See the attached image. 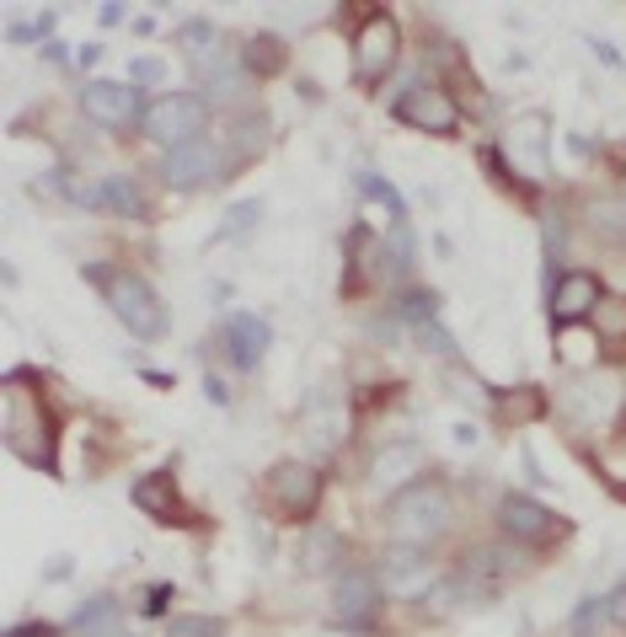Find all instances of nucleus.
I'll return each mask as SVG.
<instances>
[{"label":"nucleus","instance_id":"nucleus-26","mask_svg":"<svg viewBox=\"0 0 626 637\" xmlns=\"http://www.w3.org/2000/svg\"><path fill=\"white\" fill-rule=\"evenodd\" d=\"M492 396H498V413H503L509 424L546 418V392H541V386H520V392H498V386H492Z\"/></svg>","mask_w":626,"mask_h":637},{"label":"nucleus","instance_id":"nucleus-19","mask_svg":"<svg viewBox=\"0 0 626 637\" xmlns=\"http://www.w3.org/2000/svg\"><path fill=\"white\" fill-rule=\"evenodd\" d=\"M294 563H300V579H327V574H343V536L327 531V525L300 531V552H294Z\"/></svg>","mask_w":626,"mask_h":637},{"label":"nucleus","instance_id":"nucleus-46","mask_svg":"<svg viewBox=\"0 0 626 637\" xmlns=\"http://www.w3.org/2000/svg\"><path fill=\"white\" fill-rule=\"evenodd\" d=\"M44 59L48 65H70V59H65V44H44Z\"/></svg>","mask_w":626,"mask_h":637},{"label":"nucleus","instance_id":"nucleus-41","mask_svg":"<svg viewBox=\"0 0 626 637\" xmlns=\"http://www.w3.org/2000/svg\"><path fill=\"white\" fill-rule=\"evenodd\" d=\"M44 579H48V584H65V579H70V557H48Z\"/></svg>","mask_w":626,"mask_h":637},{"label":"nucleus","instance_id":"nucleus-5","mask_svg":"<svg viewBox=\"0 0 626 637\" xmlns=\"http://www.w3.org/2000/svg\"><path fill=\"white\" fill-rule=\"evenodd\" d=\"M503 155H509V177L514 183H546L552 172V118L546 113H520L503 129Z\"/></svg>","mask_w":626,"mask_h":637},{"label":"nucleus","instance_id":"nucleus-44","mask_svg":"<svg viewBox=\"0 0 626 637\" xmlns=\"http://www.w3.org/2000/svg\"><path fill=\"white\" fill-rule=\"evenodd\" d=\"M124 16H129V11H124V5H102V27H118V22H124Z\"/></svg>","mask_w":626,"mask_h":637},{"label":"nucleus","instance_id":"nucleus-7","mask_svg":"<svg viewBox=\"0 0 626 637\" xmlns=\"http://www.w3.org/2000/svg\"><path fill=\"white\" fill-rule=\"evenodd\" d=\"M396 54H402V27H396L391 11H375L359 27V38H353V76L364 86H381L385 76L396 70Z\"/></svg>","mask_w":626,"mask_h":637},{"label":"nucleus","instance_id":"nucleus-33","mask_svg":"<svg viewBox=\"0 0 626 637\" xmlns=\"http://www.w3.org/2000/svg\"><path fill=\"white\" fill-rule=\"evenodd\" d=\"M359 194L375 198V204H385V209H391V220L402 225V209H407V204H402V194H396V188L385 183L381 172H359Z\"/></svg>","mask_w":626,"mask_h":637},{"label":"nucleus","instance_id":"nucleus-37","mask_svg":"<svg viewBox=\"0 0 626 637\" xmlns=\"http://www.w3.org/2000/svg\"><path fill=\"white\" fill-rule=\"evenodd\" d=\"M161 76H166L161 59H135V65H129V86H150V81H161Z\"/></svg>","mask_w":626,"mask_h":637},{"label":"nucleus","instance_id":"nucleus-25","mask_svg":"<svg viewBox=\"0 0 626 637\" xmlns=\"http://www.w3.org/2000/svg\"><path fill=\"white\" fill-rule=\"evenodd\" d=\"M285 38H274V33H257V38H246V49H241V59H246V70L252 76H279L285 70Z\"/></svg>","mask_w":626,"mask_h":637},{"label":"nucleus","instance_id":"nucleus-40","mask_svg":"<svg viewBox=\"0 0 626 637\" xmlns=\"http://www.w3.org/2000/svg\"><path fill=\"white\" fill-rule=\"evenodd\" d=\"M204 396H209V402H215V407H225V402H231V392H225V381H220V375H215V370H209V375H204Z\"/></svg>","mask_w":626,"mask_h":637},{"label":"nucleus","instance_id":"nucleus-3","mask_svg":"<svg viewBox=\"0 0 626 637\" xmlns=\"http://www.w3.org/2000/svg\"><path fill=\"white\" fill-rule=\"evenodd\" d=\"M5 444L16 461L38 466V472H54V418L44 413V402L22 396V381L5 375Z\"/></svg>","mask_w":626,"mask_h":637},{"label":"nucleus","instance_id":"nucleus-23","mask_svg":"<svg viewBox=\"0 0 626 637\" xmlns=\"http://www.w3.org/2000/svg\"><path fill=\"white\" fill-rule=\"evenodd\" d=\"M96 204H102L107 215H118V220H144V215H150L140 183H135V177H124V172H113V177H102V183H96Z\"/></svg>","mask_w":626,"mask_h":637},{"label":"nucleus","instance_id":"nucleus-21","mask_svg":"<svg viewBox=\"0 0 626 637\" xmlns=\"http://www.w3.org/2000/svg\"><path fill=\"white\" fill-rule=\"evenodd\" d=\"M135 503H140L150 520H161V525L183 520V493H177V477H172V472L140 477V483H135Z\"/></svg>","mask_w":626,"mask_h":637},{"label":"nucleus","instance_id":"nucleus-43","mask_svg":"<svg viewBox=\"0 0 626 637\" xmlns=\"http://www.w3.org/2000/svg\"><path fill=\"white\" fill-rule=\"evenodd\" d=\"M5 637H54V627L48 622H22V627H11Z\"/></svg>","mask_w":626,"mask_h":637},{"label":"nucleus","instance_id":"nucleus-32","mask_svg":"<svg viewBox=\"0 0 626 637\" xmlns=\"http://www.w3.org/2000/svg\"><path fill=\"white\" fill-rule=\"evenodd\" d=\"M54 27H59V16H54V11H38L33 22H11L5 38H11V44H33V38H38V44H54Z\"/></svg>","mask_w":626,"mask_h":637},{"label":"nucleus","instance_id":"nucleus-10","mask_svg":"<svg viewBox=\"0 0 626 637\" xmlns=\"http://www.w3.org/2000/svg\"><path fill=\"white\" fill-rule=\"evenodd\" d=\"M391 118L407 124V129H424V135H455L461 129V102L450 92H439V86H407L391 102Z\"/></svg>","mask_w":626,"mask_h":637},{"label":"nucleus","instance_id":"nucleus-8","mask_svg":"<svg viewBox=\"0 0 626 637\" xmlns=\"http://www.w3.org/2000/svg\"><path fill=\"white\" fill-rule=\"evenodd\" d=\"M263 488H268V503H274L285 520H305V514L322 503V472H316L311 461H279V466H268Z\"/></svg>","mask_w":626,"mask_h":637},{"label":"nucleus","instance_id":"nucleus-6","mask_svg":"<svg viewBox=\"0 0 626 637\" xmlns=\"http://www.w3.org/2000/svg\"><path fill=\"white\" fill-rule=\"evenodd\" d=\"M375 579H381V594H391V600H429V589L439 584L444 574H433L429 546H396V541H391L381 552Z\"/></svg>","mask_w":626,"mask_h":637},{"label":"nucleus","instance_id":"nucleus-4","mask_svg":"<svg viewBox=\"0 0 626 637\" xmlns=\"http://www.w3.org/2000/svg\"><path fill=\"white\" fill-rule=\"evenodd\" d=\"M204 124H209V102L198 97V92H166V97L144 102V135L155 140V146L166 150H183L193 140H204Z\"/></svg>","mask_w":626,"mask_h":637},{"label":"nucleus","instance_id":"nucleus-27","mask_svg":"<svg viewBox=\"0 0 626 637\" xmlns=\"http://www.w3.org/2000/svg\"><path fill=\"white\" fill-rule=\"evenodd\" d=\"M172 44L188 54L193 65H204V59H215V54H220V33H215V22H183Z\"/></svg>","mask_w":626,"mask_h":637},{"label":"nucleus","instance_id":"nucleus-12","mask_svg":"<svg viewBox=\"0 0 626 637\" xmlns=\"http://www.w3.org/2000/svg\"><path fill=\"white\" fill-rule=\"evenodd\" d=\"M81 107H86V118H92V124L113 129V135H124V129H140V124H144L140 92H135L129 81H86V92H81Z\"/></svg>","mask_w":626,"mask_h":637},{"label":"nucleus","instance_id":"nucleus-47","mask_svg":"<svg viewBox=\"0 0 626 637\" xmlns=\"http://www.w3.org/2000/svg\"><path fill=\"white\" fill-rule=\"evenodd\" d=\"M76 59H81V65H96V59H102V49H96V44H81V54H76Z\"/></svg>","mask_w":626,"mask_h":637},{"label":"nucleus","instance_id":"nucleus-45","mask_svg":"<svg viewBox=\"0 0 626 637\" xmlns=\"http://www.w3.org/2000/svg\"><path fill=\"white\" fill-rule=\"evenodd\" d=\"M455 444H466V450H472V444H477V429H472V424H455Z\"/></svg>","mask_w":626,"mask_h":637},{"label":"nucleus","instance_id":"nucleus-2","mask_svg":"<svg viewBox=\"0 0 626 637\" xmlns=\"http://www.w3.org/2000/svg\"><path fill=\"white\" fill-rule=\"evenodd\" d=\"M450 520H455V503L439 477H418L413 488L385 498V531L396 546H429L450 531Z\"/></svg>","mask_w":626,"mask_h":637},{"label":"nucleus","instance_id":"nucleus-31","mask_svg":"<svg viewBox=\"0 0 626 637\" xmlns=\"http://www.w3.org/2000/svg\"><path fill=\"white\" fill-rule=\"evenodd\" d=\"M257 220H263V204H257V198H241V204H231V209H225V220H220V242H236V236H246Z\"/></svg>","mask_w":626,"mask_h":637},{"label":"nucleus","instance_id":"nucleus-38","mask_svg":"<svg viewBox=\"0 0 626 637\" xmlns=\"http://www.w3.org/2000/svg\"><path fill=\"white\" fill-rule=\"evenodd\" d=\"M605 611H611V627H626V584H616L605 594Z\"/></svg>","mask_w":626,"mask_h":637},{"label":"nucleus","instance_id":"nucleus-1","mask_svg":"<svg viewBox=\"0 0 626 637\" xmlns=\"http://www.w3.org/2000/svg\"><path fill=\"white\" fill-rule=\"evenodd\" d=\"M81 274H86V279L96 285V294L107 300V311L129 327V338H140V344H161V338L172 333V316H166L161 294L150 290L140 274L113 268V263H86Z\"/></svg>","mask_w":626,"mask_h":637},{"label":"nucleus","instance_id":"nucleus-39","mask_svg":"<svg viewBox=\"0 0 626 637\" xmlns=\"http://www.w3.org/2000/svg\"><path fill=\"white\" fill-rule=\"evenodd\" d=\"M166 600H172V584L144 589V616H161V611H166Z\"/></svg>","mask_w":626,"mask_h":637},{"label":"nucleus","instance_id":"nucleus-34","mask_svg":"<svg viewBox=\"0 0 626 637\" xmlns=\"http://www.w3.org/2000/svg\"><path fill=\"white\" fill-rule=\"evenodd\" d=\"M594 327H600L605 338H626V300H600Z\"/></svg>","mask_w":626,"mask_h":637},{"label":"nucleus","instance_id":"nucleus-11","mask_svg":"<svg viewBox=\"0 0 626 637\" xmlns=\"http://www.w3.org/2000/svg\"><path fill=\"white\" fill-rule=\"evenodd\" d=\"M225 172V146L220 140H193L183 150H166L161 155V166H155V177L166 183V188H204V183H215Z\"/></svg>","mask_w":626,"mask_h":637},{"label":"nucleus","instance_id":"nucleus-36","mask_svg":"<svg viewBox=\"0 0 626 637\" xmlns=\"http://www.w3.org/2000/svg\"><path fill=\"white\" fill-rule=\"evenodd\" d=\"M541 225H546V257H557V252L568 246V225H563V215H552V209H546V215H541Z\"/></svg>","mask_w":626,"mask_h":637},{"label":"nucleus","instance_id":"nucleus-35","mask_svg":"<svg viewBox=\"0 0 626 637\" xmlns=\"http://www.w3.org/2000/svg\"><path fill=\"white\" fill-rule=\"evenodd\" d=\"M172 637H225V622L220 616H177Z\"/></svg>","mask_w":626,"mask_h":637},{"label":"nucleus","instance_id":"nucleus-20","mask_svg":"<svg viewBox=\"0 0 626 637\" xmlns=\"http://www.w3.org/2000/svg\"><path fill=\"white\" fill-rule=\"evenodd\" d=\"M583 231L600 246H626V194H600L583 204Z\"/></svg>","mask_w":626,"mask_h":637},{"label":"nucleus","instance_id":"nucleus-18","mask_svg":"<svg viewBox=\"0 0 626 637\" xmlns=\"http://www.w3.org/2000/svg\"><path fill=\"white\" fill-rule=\"evenodd\" d=\"M525 568V557L509 546V541H487V546H472L466 557H461V574L482 589H498L503 579H514Z\"/></svg>","mask_w":626,"mask_h":637},{"label":"nucleus","instance_id":"nucleus-14","mask_svg":"<svg viewBox=\"0 0 626 637\" xmlns=\"http://www.w3.org/2000/svg\"><path fill=\"white\" fill-rule=\"evenodd\" d=\"M600 300H605L600 279L583 274V268H568V274L552 285V333H568V327H578L583 316H594Z\"/></svg>","mask_w":626,"mask_h":637},{"label":"nucleus","instance_id":"nucleus-42","mask_svg":"<svg viewBox=\"0 0 626 637\" xmlns=\"http://www.w3.org/2000/svg\"><path fill=\"white\" fill-rule=\"evenodd\" d=\"M589 44H594V54H600V59H605L611 70H622V65H626L622 54H616V44H605V38H589Z\"/></svg>","mask_w":626,"mask_h":637},{"label":"nucleus","instance_id":"nucleus-9","mask_svg":"<svg viewBox=\"0 0 626 637\" xmlns=\"http://www.w3.org/2000/svg\"><path fill=\"white\" fill-rule=\"evenodd\" d=\"M498 525H503V536L520 541V546H546V541H563L573 531V520L552 514L546 503H535L525 493H509V498L498 503Z\"/></svg>","mask_w":626,"mask_h":637},{"label":"nucleus","instance_id":"nucleus-22","mask_svg":"<svg viewBox=\"0 0 626 637\" xmlns=\"http://www.w3.org/2000/svg\"><path fill=\"white\" fill-rule=\"evenodd\" d=\"M611 407H616V386L600 381V375H583V381L568 386V413H573L578 424H605Z\"/></svg>","mask_w":626,"mask_h":637},{"label":"nucleus","instance_id":"nucleus-17","mask_svg":"<svg viewBox=\"0 0 626 637\" xmlns=\"http://www.w3.org/2000/svg\"><path fill=\"white\" fill-rule=\"evenodd\" d=\"M246 86H252V70H246L241 54L220 49L215 59L198 65V97L204 102H241L246 97Z\"/></svg>","mask_w":626,"mask_h":637},{"label":"nucleus","instance_id":"nucleus-15","mask_svg":"<svg viewBox=\"0 0 626 637\" xmlns=\"http://www.w3.org/2000/svg\"><path fill=\"white\" fill-rule=\"evenodd\" d=\"M220 348L231 354V364L236 370H252L263 354H268V344H274V327H268V316H257V311H231L225 322H220Z\"/></svg>","mask_w":626,"mask_h":637},{"label":"nucleus","instance_id":"nucleus-30","mask_svg":"<svg viewBox=\"0 0 626 637\" xmlns=\"http://www.w3.org/2000/svg\"><path fill=\"white\" fill-rule=\"evenodd\" d=\"M433 311H439V294L433 290H402L396 305H391V316H396V322H413V327H418V322H433Z\"/></svg>","mask_w":626,"mask_h":637},{"label":"nucleus","instance_id":"nucleus-13","mask_svg":"<svg viewBox=\"0 0 626 637\" xmlns=\"http://www.w3.org/2000/svg\"><path fill=\"white\" fill-rule=\"evenodd\" d=\"M381 600V579L364 574V568H343L337 574V589H333V627H348V633H375L370 611Z\"/></svg>","mask_w":626,"mask_h":637},{"label":"nucleus","instance_id":"nucleus-29","mask_svg":"<svg viewBox=\"0 0 626 637\" xmlns=\"http://www.w3.org/2000/svg\"><path fill=\"white\" fill-rule=\"evenodd\" d=\"M413 338H418V348H424V354H433V359L461 364V344L444 333V322H439V316H433V322H418V327H413Z\"/></svg>","mask_w":626,"mask_h":637},{"label":"nucleus","instance_id":"nucleus-16","mask_svg":"<svg viewBox=\"0 0 626 637\" xmlns=\"http://www.w3.org/2000/svg\"><path fill=\"white\" fill-rule=\"evenodd\" d=\"M418 472H424V450L413 440H396V444H381L375 450V461H370V488H381V493H396L402 488H413L418 483Z\"/></svg>","mask_w":626,"mask_h":637},{"label":"nucleus","instance_id":"nucleus-28","mask_svg":"<svg viewBox=\"0 0 626 637\" xmlns=\"http://www.w3.org/2000/svg\"><path fill=\"white\" fill-rule=\"evenodd\" d=\"M605 627H611L605 594H589V600H578L573 616H568V637H605Z\"/></svg>","mask_w":626,"mask_h":637},{"label":"nucleus","instance_id":"nucleus-24","mask_svg":"<svg viewBox=\"0 0 626 637\" xmlns=\"http://www.w3.org/2000/svg\"><path fill=\"white\" fill-rule=\"evenodd\" d=\"M70 627L81 637H129V622L118 616V600H113V594H92V600L76 611Z\"/></svg>","mask_w":626,"mask_h":637}]
</instances>
